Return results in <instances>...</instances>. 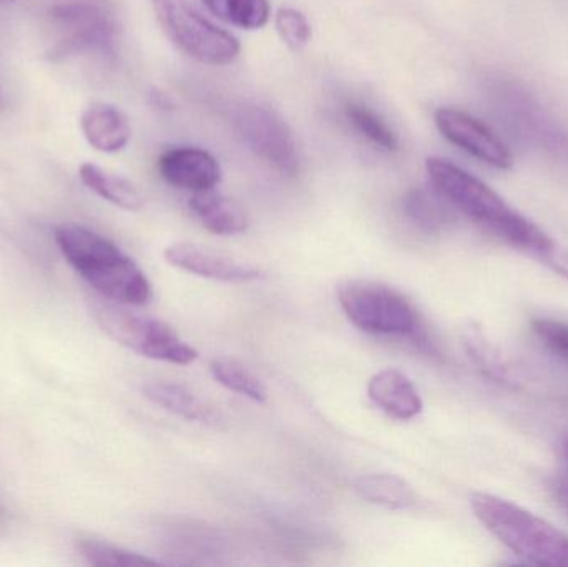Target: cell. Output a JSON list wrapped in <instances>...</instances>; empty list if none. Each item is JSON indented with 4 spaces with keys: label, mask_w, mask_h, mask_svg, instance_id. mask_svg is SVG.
<instances>
[{
    "label": "cell",
    "mask_w": 568,
    "mask_h": 567,
    "mask_svg": "<svg viewBox=\"0 0 568 567\" xmlns=\"http://www.w3.org/2000/svg\"><path fill=\"white\" fill-rule=\"evenodd\" d=\"M233 120L242 142L270 169L284 176H294L300 172V156L293 133L275 110L263 105H245L236 110Z\"/></svg>",
    "instance_id": "obj_9"
},
{
    "label": "cell",
    "mask_w": 568,
    "mask_h": 567,
    "mask_svg": "<svg viewBox=\"0 0 568 567\" xmlns=\"http://www.w3.org/2000/svg\"><path fill=\"white\" fill-rule=\"evenodd\" d=\"M534 335L540 345L568 365V325L556 320L537 318L532 322Z\"/></svg>",
    "instance_id": "obj_26"
},
{
    "label": "cell",
    "mask_w": 568,
    "mask_h": 567,
    "mask_svg": "<svg viewBox=\"0 0 568 567\" xmlns=\"http://www.w3.org/2000/svg\"><path fill=\"white\" fill-rule=\"evenodd\" d=\"M53 236L70 266L103 298L133 306L149 302V279L115 243L77 223L57 226Z\"/></svg>",
    "instance_id": "obj_2"
},
{
    "label": "cell",
    "mask_w": 568,
    "mask_h": 567,
    "mask_svg": "<svg viewBox=\"0 0 568 567\" xmlns=\"http://www.w3.org/2000/svg\"><path fill=\"white\" fill-rule=\"evenodd\" d=\"M566 462L568 463V443H567V446H566Z\"/></svg>",
    "instance_id": "obj_29"
},
{
    "label": "cell",
    "mask_w": 568,
    "mask_h": 567,
    "mask_svg": "<svg viewBox=\"0 0 568 567\" xmlns=\"http://www.w3.org/2000/svg\"><path fill=\"white\" fill-rule=\"evenodd\" d=\"M354 492L373 503V505L383 506L386 509L413 508L417 503L416 492L406 479L396 475H384V473H374V475H364L354 479Z\"/></svg>",
    "instance_id": "obj_18"
},
{
    "label": "cell",
    "mask_w": 568,
    "mask_h": 567,
    "mask_svg": "<svg viewBox=\"0 0 568 567\" xmlns=\"http://www.w3.org/2000/svg\"><path fill=\"white\" fill-rule=\"evenodd\" d=\"M202 2L213 16L239 29H263L272 17V6L268 0H202Z\"/></svg>",
    "instance_id": "obj_21"
},
{
    "label": "cell",
    "mask_w": 568,
    "mask_h": 567,
    "mask_svg": "<svg viewBox=\"0 0 568 567\" xmlns=\"http://www.w3.org/2000/svg\"><path fill=\"white\" fill-rule=\"evenodd\" d=\"M487 99L497 122L516 142L568 166L566 126L526 87L499 77L490 80Z\"/></svg>",
    "instance_id": "obj_5"
},
{
    "label": "cell",
    "mask_w": 568,
    "mask_h": 567,
    "mask_svg": "<svg viewBox=\"0 0 568 567\" xmlns=\"http://www.w3.org/2000/svg\"><path fill=\"white\" fill-rule=\"evenodd\" d=\"M476 518L530 565L568 567V536L539 516L487 493L470 498Z\"/></svg>",
    "instance_id": "obj_4"
},
{
    "label": "cell",
    "mask_w": 568,
    "mask_h": 567,
    "mask_svg": "<svg viewBox=\"0 0 568 567\" xmlns=\"http://www.w3.org/2000/svg\"><path fill=\"white\" fill-rule=\"evenodd\" d=\"M189 205L200 223L215 235L232 236L248 230L250 219L243 206L215 189L193 193Z\"/></svg>",
    "instance_id": "obj_15"
},
{
    "label": "cell",
    "mask_w": 568,
    "mask_h": 567,
    "mask_svg": "<svg viewBox=\"0 0 568 567\" xmlns=\"http://www.w3.org/2000/svg\"><path fill=\"white\" fill-rule=\"evenodd\" d=\"M339 305L361 332L379 336H400L420 350H430L426 326L406 296L390 286L367 280L347 282L339 290Z\"/></svg>",
    "instance_id": "obj_6"
},
{
    "label": "cell",
    "mask_w": 568,
    "mask_h": 567,
    "mask_svg": "<svg viewBox=\"0 0 568 567\" xmlns=\"http://www.w3.org/2000/svg\"><path fill=\"white\" fill-rule=\"evenodd\" d=\"M466 348L470 358L474 360V363L483 372H486L493 378L509 382V369H507L506 363L500 362L499 356L494 352L493 346L486 343V338H483V335H479L477 332L467 333Z\"/></svg>",
    "instance_id": "obj_25"
},
{
    "label": "cell",
    "mask_w": 568,
    "mask_h": 567,
    "mask_svg": "<svg viewBox=\"0 0 568 567\" xmlns=\"http://www.w3.org/2000/svg\"><path fill=\"white\" fill-rule=\"evenodd\" d=\"M80 180L87 189L92 190L100 199L126 212H139L143 206V196L135 185L125 176L109 172L95 163H83L79 170Z\"/></svg>",
    "instance_id": "obj_17"
},
{
    "label": "cell",
    "mask_w": 568,
    "mask_h": 567,
    "mask_svg": "<svg viewBox=\"0 0 568 567\" xmlns=\"http://www.w3.org/2000/svg\"><path fill=\"white\" fill-rule=\"evenodd\" d=\"M93 313L110 338L145 358L173 365H190L199 358V352L166 323L135 315L113 303H97Z\"/></svg>",
    "instance_id": "obj_8"
},
{
    "label": "cell",
    "mask_w": 568,
    "mask_h": 567,
    "mask_svg": "<svg viewBox=\"0 0 568 567\" xmlns=\"http://www.w3.org/2000/svg\"><path fill=\"white\" fill-rule=\"evenodd\" d=\"M210 369L213 378L230 392L239 393L256 403H265L268 399V389L262 379L239 360L220 356L213 360Z\"/></svg>",
    "instance_id": "obj_20"
},
{
    "label": "cell",
    "mask_w": 568,
    "mask_h": 567,
    "mask_svg": "<svg viewBox=\"0 0 568 567\" xmlns=\"http://www.w3.org/2000/svg\"><path fill=\"white\" fill-rule=\"evenodd\" d=\"M159 172L169 185L186 192L213 190L223 179L219 160L199 146H173L159 159Z\"/></svg>",
    "instance_id": "obj_12"
},
{
    "label": "cell",
    "mask_w": 568,
    "mask_h": 567,
    "mask_svg": "<svg viewBox=\"0 0 568 567\" xmlns=\"http://www.w3.org/2000/svg\"><path fill=\"white\" fill-rule=\"evenodd\" d=\"M16 0H0V6H9V3H13Z\"/></svg>",
    "instance_id": "obj_28"
},
{
    "label": "cell",
    "mask_w": 568,
    "mask_h": 567,
    "mask_svg": "<svg viewBox=\"0 0 568 567\" xmlns=\"http://www.w3.org/2000/svg\"><path fill=\"white\" fill-rule=\"evenodd\" d=\"M0 99H2V95H0Z\"/></svg>",
    "instance_id": "obj_30"
},
{
    "label": "cell",
    "mask_w": 568,
    "mask_h": 567,
    "mask_svg": "<svg viewBox=\"0 0 568 567\" xmlns=\"http://www.w3.org/2000/svg\"><path fill=\"white\" fill-rule=\"evenodd\" d=\"M434 119L439 132L474 159L499 170L514 165V155L507 143L476 117L453 107H443L437 110Z\"/></svg>",
    "instance_id": "obj_10"
},
{
    "label": "cell",
    "mask_w": 568,
    "mask_h": 567,
    "mask_svg": "<svg viewBox=\"0 0 568 567\" xmlns=\"http://www.w3.org/2000/svg\"><path fill=\"white\" fill-rule=\"evenodd\" d=\"M47 29L52 60L112 59L119 50V13L106 0L55 3L47 12Z\"/></svg>",
    "instance_id": "obj_3"
},
{
    "label": "cell",
    "mask_w": 568,
    "mask_h": 567,
    "mask_svg": "<svg viewBox=\"0 0 568 567\" xmlns=\"http://www.w3.org/2000/svg\"><path fill=\"white\" fill-rule=\"evenodd\" d=\"M165 259L175 269L216 282L246 283L263 276L260 266L212 252L195 243H173L165 250Z\"/></svg>",
    "instance_id": "obj_11"
},
{
    "label": "cell",
    "mask_w": 568,
    "mask_h": 567,
    "mask_svg": "<svg viewBox=\"0 0 568 567\" xmlns=\"http://www.w3.org/2000/svg\"><path fill=\"white\" fill-rule=\"evenodd\" d=\"M152 6L165 36L186 55L213 67L230 65L239 59L240 40L186 0H152Z\"/></svg>",
    "instance_id": "obj_7"
},
{
    "label": "cell",
    "mask_w": 568,
    "mask_h": 567,
    "mask_svg": "<svg viewBox=\"0 0 568 567\" xmlns=\"http://www.w3.org/2000/svg\"><path fill=\"white\" fill-rule=\"evenodd\" d=\"M426 170L434 190L454 210L568 280V252L536 223L514 210L483 180L439 156L427 159Z\"/></svg>",
    "instance_id": "obj_1"
},
{
    "label": "cell",
    "mask_w": 568,
    "mask_h": 567,
    "mask_svg": "<svg viewBox=\"0 0 568 567\" xmlns=\"http://www.w3.org/2000/svg\"><path fill=\"white\" fill-rule=\"evenodd\" d=\"M403 206L407 219L426 232H439L453 220V213L449 210L453 206L436 190L434 193L420 189L410 190L404 196Z\"/></svg>",
    "instance_id": "obj_19"
},
{
    "label": "cell",
    "mask_w": 568,
    "mask_h": 567,
    "mask_svg": "<svg viewBox=\"0 0 568 567\" xmlns=\"http://www.w3.org/2000/svg\"><path fill=\"white\" fill-rule=\"evenodd\" d=\"M554 492H556V498L559 499L562 508L568 513V482H559L556 486H554Z\"/></svg>",
    "instance_id": "obj_27"
},
{
    "label": "cell",
    "mask_w": 568,
    "mask_h": 567,
    "mask_svg": "<svg viewBox=\"0 0 568 567\" xmlns=\"http://www.w3.org/2000/svg\"><path fill=\"white\" fill-rule=\"evenodd\" d=\"M77 548L92 566L135 567L160 565L153 558H146V556L139 555V553L129 551V549L119 548V546L99 541V539H79Z\"/></svg>",
    "instance_id": "obj_22"
},
{
    "label": "cell",
    "mask_w": 568,
    "mask_h": 567,
    "mask_svg": "<svg viewBox=\"0 0 568 567\" xmlns=\"http://www.w3.org/2000/svg\"><path fill=\"white\" fill-rule=\"evenodd\" d=\"M344 112H346L351 125H353L361 135L366 136L374 145L387 150V152H394V150H397V146H399V140H397L394 130L390 129L374 110H371L369 107L351 102L347 103Z\"/></svg>",
    "instance_id": "obj_23"
},
{
    "label": "cell",
    "mask_w": 568,
    "mask_h": 567,
    "mask_svg": "<svg viewBox=\"0 0 568 567\" xmlns=\"http://www.w3.org/2000/svg\"><path fill=\"white\" fill-rule=\"evenodd\" d=\"M80 129L87 142L103 153L120 152L132 140L129 117L112 103H90L80 117Z\"/></svg>",
    "instance_id": "obj_14"
},
{
    "label": "cell",
    "mask_w": 568,
    "mask_h": 567,
    "mask_svg": "<svg viewBox=\"0 0 568 567\" xmlns=\"http://www.w3.org/2000/svg\"><path fill=\"white\" fill-rule=\"evenodd\" d=\"M371 402L396 419H413L423 412L424 403L414 383L396 368L381 369L367 383Z\"/></svg>",
    "instance_id": "obj_13"
},
{
    "label": "cell",
    "mask_w": 568,
    "mask_h": 567,
    "mask_svg": "<svg viewBox=\"0 0 568 567\" xmlns=\"http://www.w3.org/2000/svg\"><path fill=\"white\" fill-rule=\"evenodd\" d=\"M275 27L283 42L293 50L304 49L313 36L306 16L296 9H280L275 16Z\"/></svg>",
    "instance_id": "obj_24"
},
{
    "label": "cell",
    "mask_w": 568,
    "mask_h": 567,
    "mask_svg": "<svg viewBox=\"0 0 568 567\" xmlns=\"http://www.w3.org/2000/svg\"><path fill=\"white\" fill-rule=\"evenodd\" d=\"M143 393L150 402L172 415L186 419V422L209 426H216L222 422V415L216 412L215 406L190 392L186 386L169 382H153L143 386Z\"/></svg>",
    "instance_id": "obj_16"
}]
</instances>
